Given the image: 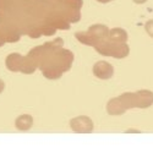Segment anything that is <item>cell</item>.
<instances>
[{
  "instance_id": "obj_1",
  "label": "cell",
  "mask_w": 153,
  "mask_h": 153,
  "mask_svg": "<svg viewBox=\"0 0 153 153\" xmlns=\"http://www.w3.org/2000/svg\"><path fill=\"white\" fill-rule=\"evenodd\" d=\"M94 48L97 52L102 55L107 56H114V58H125L129 55V47L126 43H118V42H111V41H99Z\"/></svg>"
},
{
  "instance_id": "obj_2",
  "label": "cell",
  "mask_w": 153,
  "mask_h": 153,
  "mask_svg": "<svg viewBox=\"0 0 153 153\" xmlns=\"http://www.w3.org/2000/svg\"><path fill=\"white\" fill-rule=\"evenodd\" d=\"M130 108H135L134 93L130 92L110 99L107 104V111L109 115H120Z\"/></svg>"
},
{
  "instance_id": "obj_3",
  "label": "cell",
  "mask_w": 153,
  "mask_h": 153,
  "mask_svg": "<svg viewBox=\"0 0 153 153\" xmlns=\"http://www.w3.org/2000/svg\"><path fill=\"white\" fill-rule=\"evenodd\" d=\"M6 66L10 71H21L25 74H32L36 69V62L31 58H25L20 54H10L6 59Z\"/></svg>"
},
{
  "instance_id": "obj_4",
  "label": "cell",
  "mask_w": 153,
  "mask_h": 153,
  "mask_svg": "<svg viewBox=\"0 0 153 153\" xmlns=\"http://www.w3.org/2000/svg\"><path fill=\"white\" fill-rule=\"evenodd\" d=\"M70 126L72 131L75 132H80V134H90L93 131V123L92 120L85 117V115H80L77 118H74L70 121Z\"/></svg>"
},
{
  "instance_id": "obj_5",
  "label": "cell",
  "mask_w": 153,
  "mask_h": 153,
  "mask_svg": "<svg viewBox=\"0 0 153 153\" xmlns=\"http://www.w3.org/2000/svg\"><path fill=\"white\" fill-rule=\"evenodd\" d=\"M93 74L100 80H109L114 75V68L107 61H98L93 66Z\"/></svg>"
},
{
  "instance_id": "obj_6",
  "label": "cell",
  "mask_w": 153,
  "mask_h": 153,
  "mask_svg": "<svg viewBox=\"0 0 153 153\" xmlns=\"http://www.w3.org/2000/svg\"><path fill=\"white\" fill-rule=\"evenodd\" d=\"M135 108H148L153 104V93L148 90L137 91L134 93Z\"/></svg>"
},
{
  "instance_id": "obj_7",
  "label": "cell",
  "mask_w": 153,
  "mask_h": 153,
  "mask_svg": "<svg viewBox=\"0 0 153 153\" xmlns=\"http://www.w3.org/2000/svg\"><path fill=\"white\" fill-rule=\"evenodd\" d=\"M87 32L94 38L97 41V43L99 41L105 39V38H108V36H109V30L105 26H103V25H94V26H91Z\"/></svg>"
},
{
  "instance_id": "obj_8",
  "label": "cell",
  "mask_w": 153,
  "mask_h": 153,
  "mask_svg": "<svg viewBox=\"0 0 153 153\" xmlns=\"http://www.w3.org/2000/svg\"><path fill=\"white\" fill-rule=\"evenodd\" d=\"M15 125L20 131H28L33 125V118L28 114H23V115H20L16 119Z\"/></svg>"
},
{
  "instance_id": "obj_9",
  "label": "cell",
  "mask_w": 153,
  "mask_h": 153,
  "mask_svg": "<svg viewBox=\"0 0 153 153\" xmlns=\"http://www.w3.org/2000/svg\"><path fill=\"white\" fill-rule=\"evenodd\" d=\"M109 41L111 42H118V43H125L127 41V33L123 28H114L109 31Z\"/></svg>"
},
{
  "instance_id": "obj_10",
  "label": "cell",
  "mask_w": 153,
  "mask_h": 153,
  "mask_svg": "<svg viewBox=\"0 0 153 153\" xmlns=\"http://www.w3.org/2000/svg\"><path fill=\"white\" fill-rule=\"evenodd\" d=\"M75 37L77 38L81 43H83V44L92 45V47H94L97 44V41L88 32H86V33L85 32H77V33H75Z\"/></svg>"
},
{
  "instance_id": "obj_11",
  "label": "cell",
  "mask_w": 153,
  "mask_h": 153,
  "mask_svg": "<svg viewBox=\"0 0 153 153\" xmlns=\"http://www.w3.org/2000/svg\"><path fill=\"white\" fill-rule=\"evenodd\" d=\"M145 28H146V32L153 38V20H149V21L146 22Z\"/></svg>"
},
{
  "instance_id": "obj_12",
  "label": "cell",
  "mask_w": 153,
  "mask_h": 153,
  "mask_svg": "<svg viewBox=\"0 0 153 153\" xmlns=\"http://www.w3.org/2000/svg\"><path fill=\"white\" fill-rule=\"evenodd\" d=\"M147 1V0H134L135 4H145Z\"/></svg>"
},
{
  "instance_id": "obj_13",
  "label": "cell",
  "mask_w": 153,
  "mask_h": 153,
  "mask_svg": "<svg viewBox=\"0 0 153 153\" xmlns=\"http://www.w3.org/2000/svg\"><path fill=\"white\" fill-rule=\"evenodd\" d=\"M97 1H99V3H103V4H105V3H109V1H111V0H97Z\"/></svg>"
}]
</instances>
